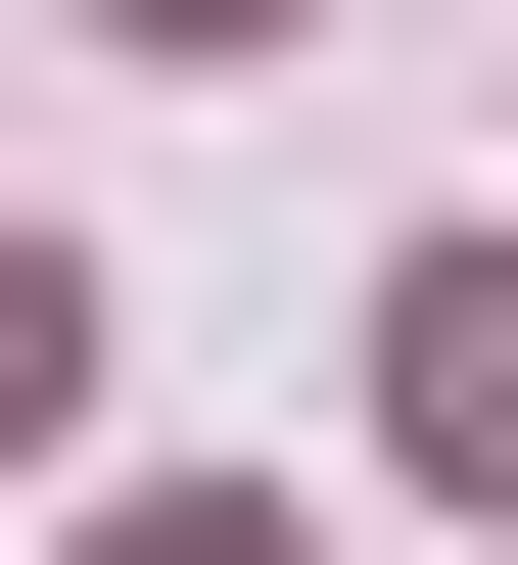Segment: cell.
Here are the masks:
<instances>
[{
	"label": "cell",
	"instance_id": "cell-1",
	"mask_svg": "<svg viewBox=\"0 0 518 565\" xmlns=\"http://www.w3.org/2000/svg\"><path fill=\"white\" fill-rule=\"evenodd\" d=\"M378 424H424V471H472V519H518V236H472V282H424V330H378Z\"/></svg>",
	"mask_w": 518,
	"mask_h": 565
},
{
	"label": "cell",
	"instance_id": "cell-3",
	"mask_svg": "<svg viewBox=\"0 0 518 565\" xmlns=\"http://www.w3.org/2000/svg\"><path fill=\"white\" fill-rule=\"evenodd\" d=\"M95 565H330V519H95Z\"/></svg>",
	"mask_w": 518,
	"mask_h": 565
},
{
	"label": "cell",
	"instance_id": "cell-2",
	"mask_svg": "<svg viewBox=\"0 0 518 565\" xmlns=\"http://www.w3.org/2000/svg\"><path fill=\"white\" fill-rule=\"evenodd\" d=\"M47 424H95V282H47V236H0V471H47Z\"/></svg>",
	"mask_w": 518,
	"mask_h": 565
}]
</instances>
